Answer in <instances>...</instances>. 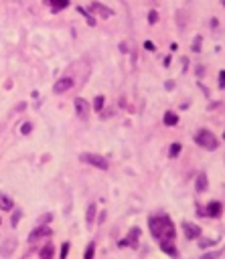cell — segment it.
<instances>
[{
  "instance_id": "4dcf8cb0",
  "label": "cell",
  "mask_w": 225,
  "mask_h": 259,
  "mask_svg": "<svg viewBox=\"0 0 225 259\" xmlns=\"http://www.w3.org/2000/svg\"><path fill=\"white\" fill-rule=\"evenodd\" d=\"M144 49H146V51H154V45H152V41H146V43H144Z\"/></svg>"
},
{
  "instance_id": "5bb4252c",
  "label": "cell",
  "mask_w": 225,
  "mask_h": 259,
  "mask_svg": "<svg viewBox=\"0 0 225 259\" xmlns=\"http://www.w3.org/2000/svg\"><path fill=\"white\" fill-rule=\"evenodd\" d=\"M49 4L53 6V10L59 12V10H63V8H67L69 6V0H49Z\"/></svg>"
},
{
  "instance_id": "d6a6232c",
  "label": "cell",
  "mask_w": 225,
  "mask_h": 259,
  "mask_svg": "<svg viewBox=\"0 0 225 259\" xmlns=\"http://www.w3.org/2000/svg\"><path fill=\"white\" fill-rule=\"evenodd\" d=\"M221 2H223V6H225V0H221Z\"/></svg>"
},
{
  "instance_id": "603a6c76",
  "label": "cell",
  "mask_w": 225,
  "mask_h": 259,
  "mask_svg": "<svg viewBox=\"0 0 225 259\" xmlns=\"http://www.w3.org/2000/svg\"><path fill=\"white\" fill-rule=\"evenodd\" d=\"M33 132V124H29V122H24L23 125H21V134L26 136V134H31Z\"/></svg>"
},
{
  "instance_id": "d6986e66",
  "label": "cell",
  "mask_w": 225,
  "mask_h": 259,
  "mask_svg": "<svg viewBox=\"0 0 225 259\" xmlns=\"http://www.w3.org/2000/svg\"><path fill=\"white\" fill-rule=\"evenodd\" d=\"M41 259H53V247H51V245L43 247V251H41Z\"/></svg>"
},
{
  "instance_id": "836d02e7",
  "label": "cell",
  "mask_w": 225,
  "mask_h": 259,
  "mask_svg": "<svg viewBox=\"0 0 225 259\" xmlns=\"http://www.w3.org/2000/svg\"><path fill=\"white\" fill-rule=\"evenodd\" d=\"M223 138H225V132H223Z\"/></svg>"
},
{
  "instance_id": "ffe728a7",
  "label": "cell",
  "mask_w": 225,
  "mask_h": 259,
  "mask_svg": "<svg viewBox=\"0 0 225 259\" xmlns=\"http://www.w3.org/2000/svg\"><path fill=\"white\" fill-rule=\"evenodd\" d=\"M103 101H106L103 95H97L95 101H93V109H95V112H101V109H103Z\"/></svg>"
},
{
  "instance_id": "3957f363",
  "label": "cell",
  "mask_w": 225,
  "mask_h": 259,
  "mask_svg": "<svg viewBox=\"0 0 225 259\" xmlns=\"http://www.w3.org/2000/svg\"><path fill=\"white\" fill-rule=\"evenodd\" d=\"M162 219V237L160 239H172L174 241V225H172V221H170L169 217H160Z\"/></svg>"
},
{
  "instance_id": "8fae6325",
  "label": "cell",
  "mask_w": 225,
  "mask_h": 259,
  "mask_svg": "<svg viewBox=\"0 0 225 259\" xmlns=\"http://www.w3.org/2000/svg\"><path fill=\"white\" fill-rule=\"evenodd\" d=\"M51 231H49V227H45V225H41V227H37L34 231H31V235H29V241L33 243V241H37V239H41L43 235H49Z\"/></svg>"
},
{
  "instance_id": "44dd1931",
  "label": "cell",
  "mask_w": 225,
  "mask_h": 259,
  "mask_svg": "<svg viewBox=\"0 0 225 259\" xmlns=\"http://www.w3.org/2000/svg\"><path fill=\"white\" fill-rule=\"evenodd\" d=\"M180 150H182V148H180V144H172V146H170V150H169L170 158H177L180 154Z\"/></svg>"
},
{
  "instance_id": "4fadbf2b",
  "label": "cell",
  "mask_w": 225,
  "mask_h": 259,
  "mask_svg": "<svg viewBox=\"0 0 225 259\" xmlns=\"http://www.w3.org/2000/svg\"><path fill=\"white\" fill-rule=\"evenodd\" d=\"M221 211H223V206H221V203H209V206H207V214L209 217H219L221 214Z\"/></svg>"
},
{
  "instance_id": "1f68e13d",
  "label": "cell",
  "mask_w": 225,
  "mask_h": 259,
  "mask_svg": "<svg viewBox=\"0 0 225 259\" xmlns=\"http://www.w3.org/2000/svg\"><path fill=\"white\" fill-rule=\"evenodd\" d=\"M166 89H174V81H166Z\"/></svg>"
},
{
  "instance_id": "52a82bcc",
  "label": "cell",
  "mask_w": 225,
  "mask_h": 259,
  "mask_svg": "<svg viewBox=\"0 0 225 259\" xmlns=\"http://www.w3.org/2000/svg\"><path fill=\"white\" fill-rule=\"evenodd\" d=\"M138 235H140V229L138 227H132V231H130V235L126 241H120V245L124 247V245H130V247H138Z\"/></svg>"
},
{
  "instance_id": "8992f818",
  "label": "cell",
  "mask_w": 225,
  "mask_h": 259,
  "mask_svg": "<svg viewBox=\"0 0 225 259\" xmlns=\"http://www.w3.org/2000/svg\"><path fill=\"white\" fill-rule=\"evenodd\" d=\"M75 112H77L79 117H87V113H89V105H87V101L83 99V97H77L75 99Z\"/></svg>"
},
{
  "instance_id": "30bf717a",
  "label": "cell",
  "mask_w": 225,
  "mask_h": 259,
  "mask_svg": "<svg viewBox=\"0 0 225 259\" xmlns=\"http://www.w3.org/2000/svg\"><path fill=\"white\" fill-rule=\"evenodd\" d=\"M91 8H93L95 12H100L103 18H112V16H114V10H112V8H108V6H103L101 2H93Z\"/></svg>"
},
{
  "instance_id": "cb8c5ba5",
  "label": "cell",
  "mask_w": 225,
  "mask_h": 259,
  "mask_svg": "<svg viewBox=\"0 0 225 259\" xmlns=\"http://www.w3.org/2000/svg\"><path fill=\"white\" fill-rule=\"evenodd\" d=\"M77 10H79V14H83V16H85V18H87V23H89L91 26H93V24H95V20H93V18H91V16H89V12L85 10V8H81V6H79Z\"/></svg>"
},
{
  "instance_id": "ac0fdd59",
  "label": "cell",
  "mask_w": 225,
  "mask_h": 259,
  "mask_svg": "<svg viewBox=\"0 0 225 259\" xmlns=\"http://www.w3.org/2000/svg\"><path fill=\"white\" fill-rule=\"evenodd\" d=\"M93 219H95V203H91L87 206V225H93Z\"/></svg>"
},
{
  "instance_id": "7402d4cb",
  "label": "cell",
  "mask_w": 225,
  "mask_h": 259,
  "mask_svg": "<svg viewBox=\"0 0 225 259\" xmlns=\"http://www.w3.org/2000/svg\"><path fill=\"white\" fill-rule=\"evenodd\" d=\"M93 253H95V243H89L85 249V259H93Z\"/></svg>"
},
{
  "instance_id": "9c48e42d",
  "label": "cell",
  "mask_w": 225,
  "mask_h": 259,
  "mask_svg": "<svg viewBox=\"0 0 225 259\" xmlns=\"http://www.w3.org/2000/svg\"><path fill=\"white\" fill-rule=\"evenodd\" d=\"M160 249H162L164 253H169L170 257H177V255H179L174 243H172V239H160Z\"/></svg>"
},
{
  "instance_id": "7c38bea8",
  "label": "cell",
  "mask_w": 225,
  "mask_h": 259,
  "mask_svg": "<svg viewBox=\"0 0 225 259\" xmlns=\"http://www.w3.org/2000/svg\"><path fill=\"white\" fill-rule=\"evenodd\" d=\"M195 188H197L199 192H205V190H207V174H205V172H199V174H197Z\"/></svg>"
},
{
  "instance_id": "ba28073f",
  "label": "cell",
  "mask_w": 225,
  "mask_h": 259,
  "mask_svg": "<svg viewBox=\"0 0 225 259\" xmlns=\"http://www.w3.org/2000/svg\"><path fill=\"white\" fill-rule=\"evenodd\" d=\"M71 85H73V79H69V77H63V79H59L55 83V87H53V91L55 93H65L67 89H71Z\"/></svg>"
},
{
  "instance_id": "83f0119b",
  "label": "cell",
  "mask_w": 225,
  "mask_h": 259,
  "mask_svg": "<svg viewBox=\"0 0 225 259\" xmlns=\"http://www.w3.org/2000/svg\"><path fill=\"white\" fill-rule=\"evenodd\" d=\"M193 51H195V53H199V51H201V36H197V39H195V43H193Z\"/></svg>"
},
{
  "instance_id": "f546056e",
  "label": "cell",
  "mask_w": 225,
  "mask_h": 259,
  "mask_svg": "<svg viewBox=\"0 0 225 259\" xmlns=\"http://www.w3.org/2000/svg\"><path fill=\"white\" fill-rule=\"evenodd\" d=\"M219 87H221V89H225V71H221V73H219Z\"/></svg>"
},
{
  "instance_id": "4316f807",
  "label": "cell",
  "mask_w": 225,
  "mask_h": 259,
  "mask_svg": "<svg viewBox=\"0 0 225 259\" xmlns=\"http://www.w3.org/2000/svg\"><path fill=\"white\" fill-rule=\"evenodd\" d=\"M213 243H215V241H209V239H201V241H199V247H201V249H205V247H211Z\"/></svg>"
},
{
  "instance_id": "f1b7e54d",
  "label": "cell",
  "mask_w": 225,
  "mask_h": 259,
  "mask_svg": "<svg viewBox=\"0 0 225 259\" xmlns=\"http://www.w3.org/2000/svg\"><path fill=\"white\" fill-rule=\"evenodd\" d=\"M69 255V243H63V247H61V259H65Z\"/></svg>"
},
{
  "instance_id": "5b68a950",
  "label": "cell",
  "mask_w": 225,
  "mask_h": 259,
  "mask_svg": "<svg viewBox=\"0 0 225 259\" xmlns=\"http://www.w3.org/2000/svg\"><path fill=\"white\" fill-rule=\"evenodd\" d=\"M182 231H185V237L187 239H199L201 237V227L193 225V223H182Z\"/></svg>"
},
{
  "instance_id": "d4e9b609",
  "label": "cell",
  "mask_w": 225,
  "mask_h": 259,
  "mask_svg": "<svg viewBox=\"0 0 225 259\" xmlns=\"http://www.w3.org/2000/svg\"><path fill=\"white\" fill-rule=\"evenodd\" d=\"M156 20H158V12H156V10H150V12H148V23L154 24Z\"/></svg>"
},
{
  "instance_id": "9a60e30c",
  "label": "cell",
  "mask_w": 225,
  "mask_h": 259,
  "mask_svg": "<svg viewBox=\"0 0 225 259\" xmlns=\"http://www.w3.org/2000/svg\"><path fill=\"white\" fill-rule=\"evenodd\" d=\"M14 245H16V243H14L12 239H8V241H6V243H4V245L0 247V253H2L4 257H8V255L12 253V249H14Z\"/></svg>"
},
{
  "instance_id": "2e32d148",
  "label": "cell",
  "mask_w": 225,
  "mask_h": 259,
  "mask_svg": "<svg viewBox=\"0 0 225 259\" xmlns=\"http://www.w3.org/2000/svg\"><path fill=\"white\" fill-rule=\"evenodd\" d=\"M164 124H166V125H177V124H179V115L172 113V112H166V113H164Z\"/></svg>"
},
{
  "instance_id": "277c9868",
  "label": "cell",
  "mask_w": 225,
  "mask_h": 259,
  "mask_svg": "<svg viewBox=\"0 0 225 259\" xmlns=\"http://www.w3.org/2000/svg\"><path fill=\"white\" fill-rule=\"evenodd\" d=\"M148 227H150V233L154 235V239H158V241H160V237H162V219L152 217V219L148 221Z\"/></svg>"
},
{
  "instance_id": "e0dca14e",
  "label": "cell",
  "mask_w": 225,
  "mask_h": 259,
  "mask_svg": "<svg viewBox=\"0 0 225 259\" xmlns=\"http://www.w3.org/2000/svg\"><path fill=\"white\" fill-rule=\"evenodd\" d=\"M0 206H2L4 211H10L12 209V201L6 196V194H0Z\"/></svg>"
},
{
  "instance_id": "7a4b0ae2",
  "label": "cell",
  "mask_w": 225,
  "mask_h": 259,
  "mask_svg": "<svg viewBox=\"0 0 225 259\" xmlns=\"http://www.w3.org/2000/svg\"><path fill=\"white\" fill-rule=\"evenodd\" d=\"M81 160L87 162V164H91V166H95V168H100V170L110 168V162L103 156H97V154H81Z\"/></svg>"
},
{
  "instance_id": "6da1fadb",
  "label": "cell",
  "mask_w": 225,
  "mask_h": 259,
  "mask_svg": "<svg viewBox=\"0 0 225 259\" xmlns=\"http://www.w3.org/2000/svg\"><path fill=\"white\" fill-rule=\"evenodd\" d=\"M195 142L201 148H207V150H215V148L219 146L217 138H215L213 132H209V130H199V132L195 134Z\"/></svg>"
},
{
  "instance_id": "484cf974",
  "label": "cell",
  "mask_w": 225,
  "mask_h": 259,
  "mask_svg": "<svg viewBox=\"0 0 225 259\" xmlns=\"http://www.w3.org/2000/svg\"><path fill=\"white\" fill-rule=\"evenodd\" d=\"M219 257V253H213V251H209V253H203L199 259H217Z\"/></svg>"
}]
</instances>
